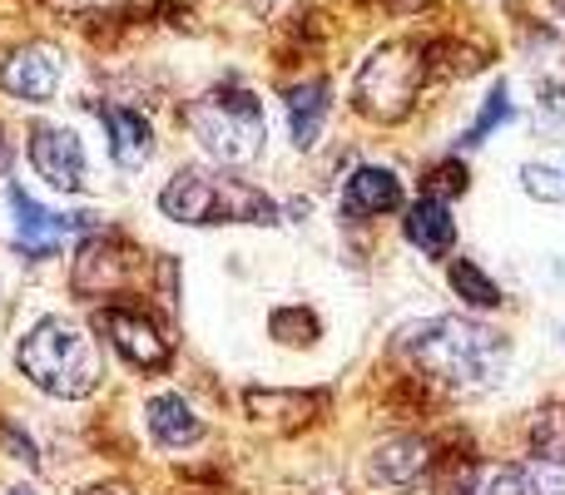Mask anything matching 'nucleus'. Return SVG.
Instances as JSON below:
<instances>
[{"label": "nucleus", "mask_w": 565, "mask_h": 495, "mask_svg": "<svg viewBox=\"0 0 565 495\" xmlns=\"http://www.w3.org/2000/svg\"><path fill=\"white\" fill-rule=\"evenodd\" d=\"M427 75V50L412 45V40H392V45L372 50L358 69V85H352V99L367 119H382V125H397L402 115H412L417 105V85Z\"/></svg>", "instance_id": "39448f33"}, {"label": "nucleus", "mask_w": 565, "mask_h": 495, "mask_svg": "<svg viewBox=\"0 0 565 495\" xmlns=\"http://www.w3.org/2000/svg\"><path fill=\"white\" fill-rule=\"evenodd\" d=\"M507 119H511V95H507V85H497V89L487 95V105H481L477 125H471L467 134L457 139V149H477V144H487V134H491L497 125H507Z\"/></svg>", "instance_id": "6ab92c4d"}, {"label": "nucleus", "mask_w": 565, "mask_h": 495, "mask_svg": "<svg viewBox=\"0 0 565 495\" xmlns=\"http://www.w3.org/2000/svg\"><path fill=\"white\" fill-rule=\"evenodd\" d=\"M521 179H526V194L546 198V204H561V198H565V184H556V174H551V169L526 164V169H521Z\"/></svg>", "instance_id": "5701e85b"}, {"label": "nucleus", "mask_w": 565, "mask_h": 495, "mask_svg": "<svg viewBox=\"0 0 565 495\" xmlns=\"http://www.w3.org/2000/svg\"><path fill=\"white\" fill-rule=\"evenodd\" d=\"M145 417H149V437H154L159 446H194V441H204V421H199L194 407H189L184 397H174V391L149 401Z\"/></svg>", "instance_id": "f8f14e48"}, {"label": "nucleus", "mask_w": 565, "mask_h": 495, "mask_svg": "<svg viewBox=\"0 0 565 495\" xmlns=\"http://www.w3.org/2000/svg\"><path fill=\"white\" fill-rule=\"evenodd\" d=\"M402 347L417 352V362L427 372H437L441 381L451 387H491V381L507 372V342L501 332L481 327V322H467V318H437L427 327L407 332Z\"/></svg>", "instance_id": "f257e3e1"}, {"label": "nucleus", "mask_w": 565, "mask_h": 495, "mask_svg": "<svg viewBox=\"0 0 565 495\" xmlns=\"http://www.w3.org/2000/svg\"><path fill=\"white\" fill-rule=\"evenodd\" d=\"M15 362L40 391L65 397V401L89 397V391L99 387V377H105L95 337H89L85 327H75V322H65V318L35 322V327L25 332V342H20Z\"/></svg>", "instance_id": "f03ea898"}, {"label": "nucleus", "mask_w": 565, "mask_h": 495, "mask_svg": "<svg viewBox=\"0 0 565 495\" xmlns=\"http://www.w3.org/2000/svg\"><path fill=\"white\" fill-rule=\"evenodd\" d=\"M451 288H457L461 298L471 302V308H497V302H501V288H497V282H491L471 258H457V262H451Z\"/></svg>", "instance_id": "a211bd4d"}, {"label": "nucleus", "mask_w": 565, "mask_h": 495, "mask_svg": "<svg viewBox=\"0 0 565 495\" xmlns=\"http://www.w3.org/2000/svg\"><path fill=\"white\" fill-rule=\"evenodd\" d=\"M556 10H561V20H565V0H556Z\"/></svg>", "instance_id": "a878e982"}, {"label": "nucleus", "mask_w": 565, "mask_h": 495, "mask_svg": "<svg viewBox=\"0 0 565 495\" xmlns=\"http://www.w3.org/2000/svg\"><path fill=\"white\" fill-rule=\"evenodd\" d=\"M0 85L15 99H25V105H50L60 89V55L50 45L15 50V55L6 60V69H0Z\"/></svg>", "instance_id": "1a4fd4ad"}, {"label": "nucleus", "mask_w": 565, "mask_h": 495, "mask_svg": "<svg viewBox=\"0 0 565 495\" xmlns=\"http://www.w3.org/2000/svg\"><path fill=\"white\" fill-rule=\"evenodd\" d=\"M99 119L109 129V154H115L119 169H145L154 159V129L139 109L125 105H99Z\"/></svg>", "instance_id": "9d476101"}, {"label": "nucleus", "mask_w": 565, "mask_h": 495, "mask_svg": "<svg viewBox=\"0 0 565 495\" xmlns=\"http://www.w3.org/2000/svg\"><path fill=\"white\" fill-rule=\"evenodd\" d=\"M125 268H129V252L119 258V252L109 248V238H89V244L79 248V258H75V292L115 288V282L125 278Z\"/></svg>", "instance_id": "2eb2a0df"}, {"label": "nucleus", "mask_w": 565, "mask_h": 495, "mask_svg": "<svg viewBox=\"0 0 565 495\" xmlns=\"http://www.w3.org/2000/svg\"><path fill=\"white\" fill-rule=\"evenodd\" d=\"M6 198H10V214H15V248L25 252V258H50L70 234L85 228V214H50L25 189H10Z\"/></svg>", "instance_id": "6e6552de"}, {"label": "nucleus", "mask_w": 565, "mask_h": 495, "mask_svg": "<svg viewBox=\"0 0 565 495\" xmlns=\"http://www.w3.org/2000/svg\"><path fill=\"white\" fill-rule=\"evenodd\" d=\"M332 89L328 79H302V85L288 89V129H292V144L298 149H312L322 134V119L332 109Z\"/></svg>", "instance_id": "4468645a"}, {"label": "nucleus", "mask_w": 565, "mask_h": 495, "mask_svg": "<svg viewBox=\"0 0 565 495\" xmlns=\"http://www.w3.org/2000/svg\"><path fill=\"white\" fill-rule=\"evenodd\" d=\"M407 244L422 248L427 258H447L451 244H457V224H451L447 204L441 198H417V204L407 208Z\"/></svg>", "instance_id": "ddd939ff"}, {"label": "nucleus", "mask_w": 565, "mask_h": 495, "mask_svg": "<svg viewBox=\"0 0 565 495\" xmlns=\"http://www.w3.org/2000/svg\"><path fill=\"white\" fill-rule=\"evenodd\" d=\"M531 446H536V461L565 466V407H546L531 421Z\"/></svg>", "instance_id": "f3484780"}, {"label": "nucleus", "mask_w": 565, "mask_h": 495, "mask_svg": "<svg viewBox=\"0 0 565 495\" xmlns=\"http://www.w3.org/2000/svg\"><path fill=\"white\" fill-rule=\"evenodd\" d=\"M516 495H565V476L551 466V461L516 466Z\"/></svg>", "instance_id": "412c9836"}, {"label": "nucleus", "mask_w": 565, "mask_h": 495, "mask_svg": "<svg viewBox=\"0 0 565 495\" xmlns=\"http://www.w3.org/2000/svg\"><path fill=\"white\" fill-rule=\"evenodd\" d=\"M457 495H516V466H477L461 476Z\"/></svg>", "instance_id": "aec40b11"}, {"label": "nucleus", "mask_w": 565, "mask_h": 495, "mask_svg": "<svg viewBox=\"0 0 565 495\" xmlns=\"http://www.w3.org/2000/svg\"><path fill=\"white\" fill-rule=\"evenodd\" d=\"M10 169V144H6V134H0V174Z\"/></svg>", "instance_id": "393cba45"}, {"label": "nucleus", "mask_w": 565, "mask_h": 495, "mask_svg": "<svg viewBox=\"0 0 565 495\" xmlns=\"http://www.w3.org/2000/svg\"><path fill=\"white\" fill-rule=\"evenodd\" d=\"M184 125L189 134L204 144L209 159L218 164H254L264 154V139H268V119L264 105H258L248 89H209L204 99L184 109Z\"/></svg>", "instance_id": "20e7f679"}, {"label": "nucleus", "mask_w": 565, "mask_h": 495, "mask_svg": "<svg viewBox=\"0 0 565 495\" xmlns=\"http://www.w3.org/2000/svg\"><path fill=\"white\" fill-rule=\"evenodd\" d=\"M451 194H467V169H461L457 159H447V164L431 174V184H427V198H441V204H447Z\"/></svg>", "instance_id": "4be33fe9"}, {"label": "nucleus", "mask_w": 565, "mask_h": 495, "mask_svg": "<svg viewBox=\"0 0 565 495\" xmlns=\"http://www.w3.org/2000/svg\"><path fill=\"white\" fill-rule=\"evenodd\" d=\"M85 495H135L129 486H95V491H85Z\"/></svg>", "instance_id": "b1692460"}, {"label": "nucleus", "mask_w": 565, "mask_h": 495, "mask_svg": "<svg viewBox=\"0 0 565 495\" xmlns=\"http://www.w3.org/2000/svg\"><path fill=\"white\" fill-rule=\"evenodd\" d=\"M402 208V179L392 169H358L342 189V214L348 218H377V214H397Z\"/></svg>", "instance_id": "9b49d317"}, {"label": "nucleus", "mask_w": 565, "mask_h": 495, "mask_svg": "<svg viewBox=\"0 0 565 495\" xmlns=\"http://www.w3.org/2000/svg\"><path fill=\"white\" fill-rule=\"evenodd\" d=\"M99 332L115 342V352L129 362V367H139V372H164L169 367V337L139 308H119V302H109V308L99 312Z\"/></svg>", "instance_id": "423d86ee"}, {"label": "nucleus", "mask_w": 565, "mask_h": 495, "mask_svg": "<svg viewBox=\"0 0 565 495\" xmlns=\"http://www.w3.org/2000/svg\"><path fill=\"white\" fill-rule=\"evenodd\" d=\"M427 466H431V441L407 437V441H392V446L377 451V461H372V476L407 486V481H417Z\"/></svg>", "instance_id": "dca6fc26"}, {"label": "nucleus", "mask_w": 565, "mask_h": 495, "mask_svg": "<svg viewBox=\"0 0 565 495\" xmlns=\"http://www.w3.org/2000/svg\"><path fill=\"white\" fill-rule=\"evenodd\" d=\"M30 164L60 194H75L85 189V144H79L70 129L60 125H35L30 129Z\"/></svg>", "instance_id": "0eeeda50"}, {"label": "nucleus", "mask_w": 565, "mask_h": 495, "mask_svg": "<svg viewBox=\"0 0 565 495\" xmlns=\"http://www.w3.org/2000/svg\"><path fill=\"white\" fill-rule=\"evenodd\" d=\"M159 208L174 224H274L278 208L264 189L224 179L209 169H179L159 194Z\"/></svg>", "instance_id": "7ed1b4c3"}]
</instances>
